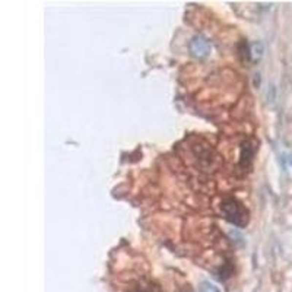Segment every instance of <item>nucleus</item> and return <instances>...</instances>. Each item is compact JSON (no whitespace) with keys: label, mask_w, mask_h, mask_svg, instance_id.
<instances>
[{"label":"nucleus","mask_w":292,"mask_h":292,"mask_svg":"<svg viewBox=\"0 0 292 292\" xmlns=\"http://www.w3.org/2000/svg\"><path fill=\"white\" fill-rule=\"evenodd\" d=\"M199 292H221V290H219L215 284L207 282V281H203V282H200V285H199Z\"/></svg>","instance_id":"4"},{"label":"nucleus","mask_w":292,"mask_h":292,"mask_svg":"<svg viewBox=\"0 0 292 292\" xmlns=\"http://www.w3.org/2000/svg\"><path fill=\"white\" fill-rule=\"evenodd\" d=\"M222 212L225 215V218L238 226H244L247 222V212L246 209L234 199H225L222 203Z\"/></svg>","instance_id":"1"},{"label":"nucleus","mask_w":292,"mask_h":292,"mask_svg":"<svg viewBox=\"0 0 292 292\" xmlns=\"http://www.w3.org/2000/svg\"><path fill=\"white\" fill-rule=\"evenodd\" d=\"M190 53H192V56H195L196 59H200V60H203V59H206V57H209V54H210V51H212V44L209 43V40L207 38H204V37H195L192 41H190Z\"/></svg>","instance_id":"2"},{"label":"nucleus","mask_w":292,"mask_h":292,"mask_svg":"<svg viewBox=\"0 0 292 292\" xmlns=\"http://www.w3.org/2000/svg\"><path fill=\"white\" fill-rule=\"evenodd\" d=\"M263 51H265V48H263V44H262V43H259V41L251 43V45H250V57H251L254 62H259V60L262 59Z\"/></svg>","instance_id":"3"}]
</instances>
